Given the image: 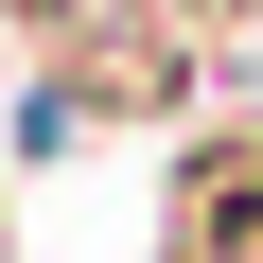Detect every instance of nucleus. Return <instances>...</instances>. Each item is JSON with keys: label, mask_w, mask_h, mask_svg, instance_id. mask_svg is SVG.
I'll list each match as a JSON object with an SVG mask.
<instances>
[{"label": "nucleus", "mask_w": 263, "mask_h": 263, "mask_svg": "<svg viewBox=\"0 0 263 263\" xmlns=\"http://www.w3.org/2000/svg\"><path fill=\"white\" fill-rule=\"evenodd\" d=\"M158 263H263V141H211L176 176V246Z\"/></svg>", "instance_id": "obj_1"}]
</instances>
